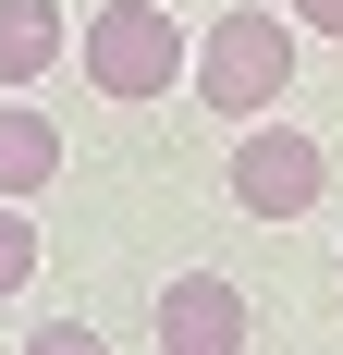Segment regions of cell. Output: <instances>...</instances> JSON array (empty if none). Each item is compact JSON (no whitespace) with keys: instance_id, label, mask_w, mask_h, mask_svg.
<instances>
[{"instance_id":"obj_8","label":"cell","mask_w":343,"mask_h":355,"mask_svg":"<svg viewBox=\"0 0 343 355\" xmlns=\"http://www.w3.org/2000/svg\"><path fill=\"white\" fill-rule=\"evenodd\" d=\"M25 355H110V343H99L86 319H37V331H25Z\"/></svg>"},{"instance_id":"obj_1","label":"cell","mask_w":343,"mask_h":355,"mask_svg":"<svg viewBox=\"0 0 343 355\" xmlns=\"http://www.w3.org/2000/svg\"><path fill=\"white\" fill-rule=\"evenodd\" d=\"M294 12H221V25L196 37V62H184V86H196L221 123H258V110H282V86H294Z\"/></svg>"},{"instance_id":"obj_9","label":"cell","mask_w":343,"mask_h":355,"mask_svg":"<svg viewBox=\"0 0 343 355\" xmlns=\"http://www.w3.org/2000/svg\"><path fill=\"white\" fill-rule=\"evenodd\" d=\"M294 25H319V37H343V0H282Z\"/></svg>"},{"instance_id":"obj_2","label":"cell","mask_w":343,"mask_h":355,"mask_svg":"<svg viewBox=\"0 0 343 355\" xmlns=\"http://www.w3.org/2000/svg\"><path fill=\"white\" fill-rule=\"evenodd\" d=\"M74 62L99 98H172L184 86V25H172V0H99L86 25H74Z\"/></svg>"},{"instance_id":"obj_7","label":"cell","mask_w":343,"mask_h":355,"mask_svg":"<svg viewBox=\"0 0 343 355\" xmlns=\"http://www.w3.org/2000/svg\"><path fill=\"white\" fill-rule=\"evenodd\" d=\"M25 282H37V220L12 209V196H0V306H12Z\"/></svg>"},{"instance_id":"obj_5","label":"cell","mask_w":343,"mask_h":355,"mask_svg":"<svg viewBox=\"0 0 343 355\" xmlns=\"http://www.w3.org/2000/svg\"><path fill=\"white\" fill-rule=\"evenodd\" d=\"M62 25H74L62 0H0V86H37V73L62 62V49H74Z\"/></svg>"},{"instance_id":"obj_4","label":"cell","mask_w":343,"mask_h":355,"mask_svg":"<svg viewBox=\"0 0 343 355\" xmlns=\"http://www.w3.org/2000/svg\"><path fill=\"white\" fill-rule=\"evenodd\" d=\"M160 355H245V294L221 270H172L160 294Z\"/></svg>"},{"instance_id":"obj_6","label":"cell","mask_w":343,"mask_h":355,"mask_svg":"<svg viewBox=\"0 0 343 355\" xmlns=\"http://www.w3.org/2000/svg\"><path fill=\"white\" fill-rule=\"evenodd\" d=\"M49 172H62V123H49V110H25V98H0V196L25 209Z\"/></svg>"},{"instance_id":"obj_3","label":"cell","mask_w":343,"mask_h":355,"mask_svg":"<svg viewBox=\"0 0 343 355\" xmlns=\"http://www.w3.org/2000/svg\"><path fill=\"white\" fill-rule=\"evenodd\" d=\"M319 184H331V159H319L307 123H245L233 135V209L245 220H307Z\"/></svg>"}]
</instances>
